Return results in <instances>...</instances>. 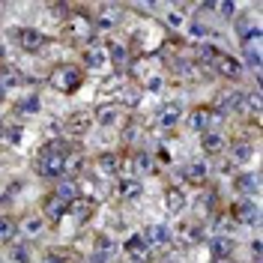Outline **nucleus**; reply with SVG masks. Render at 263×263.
Returning <instances> with one entry per match:
<instances>
[{
    "label": "nucleus",
    "instance_id": "f257e3e1",
    "mask_svg": "<svg viewBox=\"0 0 263 263\" xmlns=\"http://www.w3.org/2000/svg\"><path fill=\"white\" fill-rule=\"evenodd\" d=\"M69 144L63 141H54V144H45L36 156V171L42 177H60L63 174V164H66V156H69Z\"/></svg>",
    "mask_w": 263,
    "mask_h": 263
},
{
    "label": "nucleus",
    "instance_id": "f03ea898",
    "mask_svg": "<svg viewBox=\"0 0 263 263\" xmlns=\"http://www.w3.org/2000/svg\"><path fill=\"white\" fill-rule=\"evenodd\" d=\"M63 33H66V39H69L72 45H87V42H93L96 27H93V18L90 15L75 12V15H69L63 21Z\"/></svg>",
    "mask_w": 263,
    "mask_h": 263
},
{
    "label": "nucleus",
    "instance_id": "7ed1b4c3",
    "mask_svg": "<svg viewBox=\"0 0 263 263\" xmlns=\"http://www.w3.org/2000/svg\"><path fill=\"white\" fill-rule=\"evenodd\" d=\"M51 87L57 90V93H75L78 87H81L84 81V69L81 66H75V63H63V66H57L54 72H51Z\"/></svg>",
    "mask_w": 263,
    "mask_h": 263
},
{
    "label": "nucleus",
    "instance_id": "20e7f679",
    "mask_svg": "<svg viewBox=\"0 0 263 263\" xmlns=\"http://www.w3.org/2000/svg\"><path fill=\"white\" fill-rule=\"evenodd\" d=\"M15 42L21 51H27V54H39V51L48 45V36L45 33H39L36 27H21L15 30Z\"/></svg>",
    "mask_w": 263,
    "mask_h": 263
},
{
    "label": "nucleus",
    "instance_id": "39448f33",
    "mask_svg": "<svg viewBox=\"0 0 263 263\" xmlns=\"http://www.w3.org/2000/svg\"><path fill=\"white\" fill-rule=\"evenodd\" d=\"M123 117H126V108L120 102H102V105H96L93 120H99V126H105V129H114L123 123Z\"/></svg>",
    "mask_w": 263,
    "mask_h": 263
},
{
    "label": "nucleus",
    "instance_id": "423d86ee",
    "mask_svg": "<svg viewBox=\"0 0 263 263\" xmlns=\"http://www.w3.org/2000/svg\"><path fill=\"white\" fill-rule=\"evenodd\" d=\"M90 129H93V117L87 111H72L63 117V132L69 138H84V135H90Z\"/></svg>",
    "mask_w": 263,
    "mask_h": 263
},
{
    "label": "nucleus",
    "instance_id": "0eeeda50",
    "mask_svg": "<svg viewBox=\"0 0 263 263\" xmlns=\"http://www.w3.org/2000/svg\"><path fill=\"white\" fill-rule=\"evenodd\" d=\"M215 120L221 123V114L218 111H213V108H195L192 114L185 117V126L192 132H210V126H213Z\"/></svg>",
    "mask_w": 263,
    "mask_h": 263
},
{
    "label": "nucleus",
    "instance_id": "6e6552de",
    "mask_svg": "<svg viewBox=\"0 0 263 263\" xmlns=\"http://www.w3.org/2000/svg\"><path fill=\"white\" fill-rule=\"evenodd\" d=\"M147 239L149 248H171L174 246V230L167 224H147V230L141 233Z\"/></svg>",
    "mask_w": 263,
    "mask_h": 263
},
{
    "label": "nucleus",
    "instance_id": "1a4fd4ad",
    "mask_svg": "<svg viewBox=\"0 0 263 263\" xmlns=\"http://www.w3.org/2000/svg\"><path fill=\"white\" fill-rule=\"evenodd\" d=\"M215 69H218V75L221 78H228V81H239L242 75H246V66L239 63L236 57H230V54H218V60H215Z\"/></svg>",
    "mask_w": 263,
    "mask_h": 263
},
{
    "label": "nucleus",
    "instance_id": "9d476101",
    "mask_svg": "<svg viewBox=\"0 0 263 263\" xmlns=\"http://www.w3.org/2000/svg\"><path fill=\"white\" fill-rule=\"evenodd\" d=\"M84 66L90 69V72H102V69H108V48L105 45H99V42H90L87 51H84Z\"/></svg>",
    "mask_w": 263,
    "mask_h": 263
},
{
    "label": "nucleus",
    "instance_id": "9b49d317",
    "mask_svg": "<svg viewBox=\"0 0 263 263\" xmlns=\"http://www.w3.org/2000/svg\"><path fill=\"white\" fill-rule=\"evenodd\" d=\"M117 251H120V246L108 233H99L96 239H93V263H111V257H114Z\"/></svg>",
    "mask_w": 263,
    "mask_h": 263
},
{
    "label": "nucleus",
    "instance_id": "f8f14e48",
    "mask_svg": "<svg viewBox=\"0 0 263 263\" xmlns=\"http://www.w3.org/2000/svg\"><path fill=\"white\" fill-rule=\"evenodd\" d=\"M27 84V78H24V72L18 69L15 63H0V87L9 93V90H21Z\"/></svg>",
    "mask_w": 263,
    "mask_h": 263
},
{
    "label": "nucleus",
    "instance_id": "ddd939ff",
    "mask_svg": "<svg viewBox=\"0 0 263 263\" xmlns=\"http://www.w3.org/2000/svg\"><path fill=\"white\" fill-rule=\"evenodd\" d=\"M162 203H164V213L167 215H180L185 206H189V197H185V192L182 189H177V185H167L162 195Z\"/></svg>",
    "mask_w": 263,
    "mask_h": 263
},
{
    "label": "nucleus",
    "instance_id": "4468645a",
    "mask_svg": "<svg viewBox=\"0 0 263 263\" xmlns=\"http://www.w3.org/2000/svg\"><path fill=\"white\" fill-rule=\"evenodd\" d=\"M96 213V203L90 200V197H78V200H72L69 206H66V215L75 221V224H84V221H90Z\"/></svg>",
    "mask_w": 263,
    "mask_h": 263
},
{
    "label": "nucleus",
    "instance_id": "2eb2a0df",
    "mask_svg": "<svg viewBox=\"0 0 263 263\" xmlns=\"http://www.w3.org/2000/svg\"><path fill=\"white\" fill-rule=\"evenodd\" d=\"M123 251H126L135 263H147L149 260V246H147V239H144L141 233H132L129 239L123 242Z\"/></svg>",
    "mask_w": 263,
    "mask_h": 263
},
{
    "label": "nucleus",
    "instance_id": "dca6fc26",
    "mask_svg": "<svg viewBox=\"0 0 263 263\" xmlns=\"http://www.w3.org/2000/svg\"><path fill=\"white\" fill-rule=\"evenodd\" d=\"M233 218L239 221V224H257V200L254 197H242L236 206H233Z\"/></svg>",
    "mask_w": 263,
    "mask_h": 263
},
{
    "label": "nucleus",
    "instance_id": "f3484780",
    "mask_svg": "<svg viewBox=\"0 0 263 263\" xmlns=\"http://www.w3.org/2000/svg\"><path fill=\"white\" fill-rule=\"evenodd\" d=\"M120 21H123V9H120V6H102L99 15L93 18V27H96V30H111Z\"/></svg>",
    "mask_w": 263,
    "mask_h": 263
},
{
    "label": "nucleus",
    "instance_id": "a211bd4d",
    "mask_svg": "<svg viewBox=\"0 0 263 263\" xmlns=\"http://www.w3.org/2000/svg\"><path fill=\"white\" fill-rule=\"evenodd\" d=\"M123 171V159L117 153H102L96 159V174L99 177H117Z\"/></svg>",
    "mask_w": 263,
    "mask_h": 263
},
{
    "label": "nucleus",
    "instance_id": "6ab92c4d",
    "mask_svg": "<svg viewBox=\"0 0 263 263\" xmlns=\"http://www.w3.org/2000/svg\"><path fill=\"white\" fill-rule=\"evenodd\" d=\"M174 236H180L182 246H197V242H203V224H197V221H182L180 228L174 230Z\"/></svg>",
    "mask_w": 263,
    "mask_h": 263
},
{
    "label": "nucleus",
    "instance_id": "aec40b11",
    "mask_svg": "<svg viewBox=\"0 0 263 263\" xmlns=\"http://www.w3.org/2000/svg\"><path fill=\"white\" fill-rule=\"evenodd\" d=\"M200 149H203L206 156H221V153L228 149V138H224L221 132H203V138H200Z\"/></svg>",
    "mask_w": 263,
    "mask_h": 263
},
{
    "label": "nucleus",
    "instance_id": "412c9836",
    "mask_svg": "<svg viewBox=\"0 0 263 263\" xmlns=\"http://www.w3.org/2000/svg\"><path fill=\"white\" fill-rule=\"evenodd\" d=\"M206 177H210V171H206V164H203V162H189V164H182V180L189 182V185L200 189V185L206 182Z\"/></svg>",
    "mask_w": 263,
    "mask_h": 263
},
{
    "label": "nucleus",
    "instance_id": "4be33fe9",
    "mask_svg": "<svg viewBox=\"0 0 263 263\" xmlns=\"http://www.w3.org/2000/svg\"><path fill=\"white\" fill-rule=\"evenodd\" d=\"M141 195H144V182L141 180L123 177V180L117 182V197H120V200H138Z\"/></svg>",
    "mask_w": 263,
    "mask_h": 263
},
{
    "label": "nucleus",
    "instance_id": "5701e85b",
    "mask_svg": "<svg viewBox=\"0 0 263 263\" xmlns=\"http://www.w3.org/2000/svg\"><path fill=\"white\" fill-rule=\"evenodd\" d=\"M180 120H182V105L180 102H167V105H162V111H159V126H162V129H174Z\"/></svg>",
    "mask_w": 263,
    "mask_h": 263
},
{
    "label": "nucleus",
    "instance_id": "b1692460",
    "mask_svg": "<svg viewBox=\"0 0 263 263\" xmlns=\"http://www.w3.org/2000/svg\"><path fill=\"white\" fill-rule=\"evenodd\" d=\"M257 185H260V174H257V171H246V174L236 177V192L242 197H254Z\"/></svg>",
    "mask_w": 263,
    "mask_h": 263
},
{
    "label": "nucleus",
    "instance_id": "393cba45",
    "mask_svg": "<svg viewBox=\"0 0 263 263\" xmlns=\"http://www.w3.org/2000/svg\"><path fill=\"white\" fill-rule=\"evenodd\" d=\"M251 156H254V144H251V141L239 138V141H233V144H230V162H233V164H246Z\"/></svg>",
    "mask_w": 263,
    "mask_h": 263
},
{
    "label": "nucleus",
    "instance_id": "a878e982",
    "mask_svg": "<svg viewBox=\"0 0 263 263\" xmlns=\"http://www.w3.org/2000/svg\"><path fill=\"white\" fill-rule=\"evenodd\" d=\"M129 60H132V51H129V45H123V42H114V45L108 48V63H111V66H117L120 72H123V66H129Z\"/></svg>",
    "mask_w": 263,
    "mask_h": 263
},
{
    "label": "nucleus",
    "instance_id": "bb28decb",
    "mask_svg": "<svg viewBox=\"0 0 263 263\" xmlns=\"http://www.w3.org/2000/svg\"><path fill=\"white\" fill-rule=\"evenodd\" d=\"M45 224H48V221H45V218H42L39 213H30V215H24V221H21V230H24V233H27V236L33 239V236H42Z\"/></svg>",
    "mask_w": 263,
    "mask_h": 263
},
{
    "label": "nucleus",
    "instance_id": "cd10ccee",
    "mask_svg": "<svg viewBox=\"0 0 263 263\" xmlns=\"http://www.w3.org/2000/svg\"><path fill=\"white\" fill-rule=\"evenodd\" d=\"M54 197L60 200V203H72V200H78L81 197V189H78V182H60L57 189H54Z\"/></svg>",
    "mask_w": 263,
    "mask_h": 263
},
{
    "label": "nucleus",
    "instance_id": "c85d7f7f",
    "mask_svg": "<svg viewBox=\"0 0 263 263\" xmlns=\"http://www.w3.org/2000/svg\"><path fill=\"white\" fill-rule=\"evenodd\" d=\"M218 54H221V51L215 48V45H210V42H200V45L195 48V63L215 66V60H218Z\"/></svg>",
    "mask_w": 263,
    "mask_h": 263
},
{
    "label": "nucleus",
    "instance_id": "c756f323",
    "mask_svg": "<svg viewBox=\"0 0 263 263\" xmlns=\"http://www.w3.org/2000/svg\"><path fill=\"white\" fill-rule=\"evenodd\" d=\"M42 218H45V221H51V224H54V221H60V218H63L66 215V203H60V200H57V197L51 195L48 200H45V210H42Z\"/></svg>",
    "mask_w": 263,
    "mask_h": 263
},
{
    "label": "nucleus",
    "instance_id": "7c9ffc66",
    "mask_svg": "<svg viewBox=\"0 0 263 263\" xmlns=\"http://www.w3.org/2000/svg\"><path fill=\"white\" fill-rule=\"evenodd\" d=\"M149 171H153L149 156H147V153H135V156H132V174H129V177L141 180V174H149Z\"/></svg>",
    "mask_w": 263,
    "mask_h": 263
},
{
    "label": "nucleus",
    "instance_id": "2f4dec72",
    "mask_svg": "<svg viewBox=\"0 0 263 263\" xmlns=\"http://www.w3.org/2000/svg\"><path fill=\"white\" fill-rule=\"evenodd\" d=\"M18 233V224L9 218V215H0V246H9L12 239H15Z\"/></svg>",
    "mask_w": 263,
    "mask_h": 263
},
{
    "label": "nucleus",
    "instance_id": "473e14b6",
    "mask_svg": "<svg viewBox=\"0 0 263 263\" xmlns=\"http://www.w3.org/2000/svg\"><path fill=\"white\" fill-rule=\"evenodd\" d=\"M246 114L257 123L260 120V90H251V93H246Z\"/></svg>",
    "mask_w": 263,
    "mask_h": 263
},
{
    "label": "nucleus",
    "instance_id": "72a5a7b5",
    "mask_svg": "<svg viewBox=\"0 0 263 263\" xmlns=\"http://www.w3.org/2000/svg\"><path fill=\"white\" fill-rule=\"evenodd\" d=\"M213 254H215V260L218 257H230V251H233V242H230L228 236H213Z\"/></svg>",
    "mask_w": 263,
    "mask_h": 263
},
{
    "label": "nucleus",
    "instance_id": "f704fd0d",
    "mask_svg": "<svg viewBox=\"0 0 263 263\" xmlns=\"http://www.w3.org/2000/svg\"><path fill=\"white\" fill-rule=\"evenodd\" d=\"M21 138H24V129H21V126H3V135H0V141H3V144L18 147V144H21Z\"/></svg>",
    "mask_w": 263,
    "mask_h": 263
},
{
    "label": "nucleus",
    "instance_id": "c9c22d12",
    "mask_svg": "<svg viewBox=\"0 0 263 263\" xmlns=\"http://www.w3.org/2000/svg\"><path fill=\"white\" fill-rule=\"evenodd\" d=\"M242 66H248L254 75L260 72V51H254V48H242V60H239Z\"/></svg>",
    "mask_w": 263,
    "mask_h": 263
},
{
    "label": "nucleus",
    "instance_id": "e433bc0d",
    "mask_svg": "<svg viewBox=\"0 0 263 263\" xmlns=\"http://www.w3.org/2000/svg\"><path fill=\"white\" fill-rule=\"evenodd\" d=\"M9 260H12V263H30V248H27V246H12Z\"/></svg>",
    "mask_w": 263,
    "mask_h": 263
},
{
    "label": "nucleus",
    "instance_id": "4c0bfd02",
    "mask_svg": "<svg viewBox=\"0 0 263 263\" xmlns=\"http://www.w3.org/2000/svg\"><path fill=\"white\" fill-rule=\"evenodd\" d=\"M164 24H167L171 30H180L182 24H185V18H182L180 9H167V15H164Z\"/></svg>",
    "mask_w": 263,
    "mask_h": 263
},
{
    "label": "nucleus",
    "instance_id": "58836bf2",
    "mask_svg": "<svg viewBox=\"0 0 263 263\" xmlns=\"http://www.w3.org/2000/svg\"><path fill=\"white\" fill-rule=\"evenodd\" d=\"M189 33H192L195 39H206V36H210V27H206L203 21H197V18H192V24H189Z\"/></svg>",
    "mask_w": 263,
    "mask_h": 263
},
{
    "label": "nucleus",
    "instance_id": "ea45409f",
    "mask_svg": "<svg viewBox=\"0 0 263 263\" xmlns=\"http://www.w3.org/2000/svg\"><path fill=\"white\" fill-rule=\"evenodd\" d=\"M123 99H126V105H138V102H141V93H138L135 87H129V90H120V99H117V102H123Z\"/></svg>",
    "mask_w": 263,
    "mask_h": 263
},
{
    "label": "nucleus",
    "instance_id": "a19ab883",
    "mask_svg": "<svg viewBox=\"0 0 263 263\" xmlns=\"http://www.w3.org/2000/svg\"><path fill=\"white\" fill-rule=\"evenodd\" d=\"M18 111H27V114H36V111H39V99H36V96L24 99V102L18 105Z\"/></svg>",
    "mask_w": 263,
    "mask_h": 263
},
{
    "label": "nucleus",
    "instance_id": "79ce46f5",
    "mask_svg": "<svg viewBox=\"0 0 263 263\" xmlns=\"http://www.w3.org/2000/svg\"><path fill=\"white\" fill-rule=\"evenodd\" d=\"M215 12H221L224 18H233L236 15V6L233 3H215Z\"/></svg>",
    "mask_w": 263,
    "mask_h": 263
},
{
    "label": "nucleus",
    "instance_id": "37998d69",
    "mask_svg": "<svg viewBox=\"0 0 263 263\" xmlns=\"http://www.w3.org/2000/svg\"><path fill=\"white\" fill-rule=\"evenodd\" d=\"M42 263H69V260H66L63 251H48V254L42 257Z\"/></svg>",
    "mask_w": 263,
    "mask_h": 263
},
{
    "label": "nucleus",
    "instance_id": "c03bdc74",
    "mask_svg": "<svg viewBox=\"0 0 263 263\" xmlns=\"http://www.w3.org/2000/svg\"><path fill=\"white\" fill-rule=\"evenodd\" d=\"M162 78H149V81H147V90H149V93H159V90H162Z\"/></svg>",
    "mask_w": 263,
    "mask_h": 263
},
{
    "label": "nucleus",
    "instance_id": "a18cd8bd",
    "mask_svg": "<svg viewBox=\"0 0 263 263\" xmlns=\"http://www.w3.org/2000/svg\"><path fill=\"white\" fill-rule=\"evenodd\" d=\"M251 257H254V260H260V239H254V242H251Z\"/></svg>",
    "mask_w": 263,
    "mask_h": 263
},
{
    "label": "nucleus",
    "instance_id": "49530a36",
    "mask_svg": "<svg viewBox=\"0 0 263 263\" xmlns=\"http://www.w3.org/2000/svg\"><path fill=\"white\" fill-rule=\"evenodd\" d=\"M215 263H239V260H233V254H230V257H218Z\"/></svg>",
    "mask_w": 263,
    "mask_h": 263
},
{
    "label": "nucleus",
    "instance_id": "de8ad7c7",
    "mask_svg": "<svg viewBox=\"0 0 263 263\" xmlns=\"http://www.w3.org/2000/svg\"><path fill=\"white\" fill-rule=\"evenodd\" d=\"M3 99H6V90H3V87H0V102H3Z\"/></svg>",
    "mask_w": 263,
    "mask_h": 263
},
{
    "label": "nucleus",
    "instance_id": "09e8293b",
    "mask_svg": "<svg viewBox=\"0 0 263 263\" xmlns=\"http://www.w3.org/2000/svg\"><path fill=\"white\" fill-rule=\"evenodd\" d=\"M3 126H6V123H3V120H0V135H3Z\"/></svg>",
    "mask_w": 263,
    "mask_h": 263
}]
</instances>
